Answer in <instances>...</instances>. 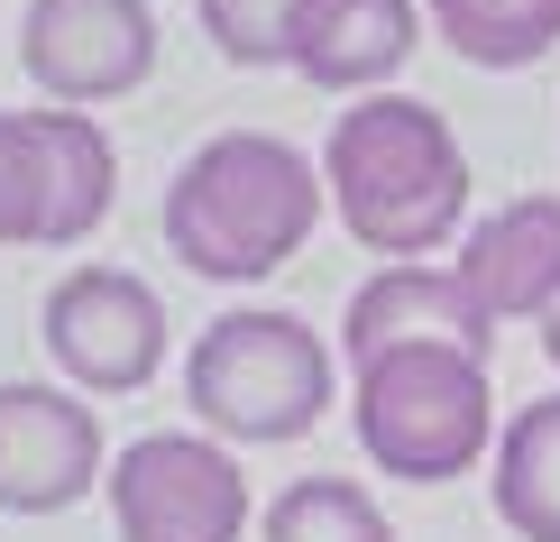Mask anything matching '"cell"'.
Wrapping results in <instances>:
<instances>
[{
	"instance_id": "cell-1",
	"label": "cell",
	"mask_w": 560,
	"mask_h": 542,
	"mask_svg": "<svg viewBox=\"0 0 560 542\" xmlns=\"http://www.w3.org/2000/svg\"><path fill=\"white\" fill-rule=\"evenodd\" d=\"M322 184H331V211L359 249H377L386 267H413V257L469 240V157H459L451 120L413 92H368L349 102L331 138H322Z\"/></svg>"
},
{
	"instance_id": "cell-2",
	"label": "cell",
	"mask_w": 560,
	"mask_h": 542,
	"mask_svg": "<svg viewBox=\"0 0 560 542\" xmlns=\"http://www.w3.org/2000/svg\"><path fill=\"white\" fill-rule=\"evenodd\" d=\"M331 184L276 129H221L166 184V249L212 286H258L313 240Z\"/></svg>"
},
{
	"instance_id": "cell-3",
	"label": "cell",
	"mask_w": 560,
	"mask_h": 542,
	"mask_svg": "<svg viewBox=\"0 0 560 542\" xmlns=\"http://www.w3.org/2000/svg\"><path fill=\"white\" fill-rule=\"evenodd\" d=\"M331 349L303 313H276V303H248V313L202 322L194 349H184V405L212 441H240V451H267V441H303L322 414H331Z\"/></svg>"
},
{
	"instance_id": "cell-4",
	"label": "cell",
	"mask_w": 560,
	"mask_h": 542,
	"mask_svg": "<svg viewBox=\"0 0 560 542\" xmlns=\"http://www.w3.org/2000/svg\"><path fill=\"white\" fill-rule=\"evenodd\" d=\"M349 423L386 478L441 487L497 451V387L478 349H386L349 368Z\"/></svg>"
},
{
	"instance_id": "cell-5",
	"label": "cell",
	"mask_w": 560,
	"mask_h": 542,
	"mask_svg": "<svg viewBox=\"0 0 560 542\" xmlns=\"http://www.w3.org/2000/svg\"><path fill=\"white\" fill-rule=\"evenodd\" d=\"M110 524L120 542H240L248 533V478L240 451L212 433H148L110 460Z\"/></svg>"
},
{
	"instance_id": "cell-6",
	"label": "cell",
	"mask_w": 560,
	"mask_h": 542,
	"mask_svg": "<svg viewBox=\"0 0 560 542\" xmlns=\"http://www.w3.org/2000/svg\"><path fill=\"white\" fill-rule=\"evenodd\" d=\"M46 359L65 368L74 395H138L166 368V303L129 267H74L46 286Z\"/></svg>"
},
{
	"instance_id": "cell-7",
	"label": "cell",
	"mask_w": 560,
	"mask_h": 542,
	"mask_svg": "<svg viewBox=\"0 0 560 542\" xmlns=\"http://www.w3.org/2000/svg\"><path fill=\"white\" fill-rule=\"evenodd\" d=\"M19 65L56 111L129 102L156 74V10L148 0H37L19 19Z\"/></svg>"
},
{
	"instance_id": "cell-8",
	"label": "cell",
	"mask_w": 560,
	"mask_h": 542,
	"mask_svg": "<svg viewBox=\"0 0 560 542\" xmlns=\"http://www.w3.org/2000/svg\"><path fill=\"white\" fill-rule=\"evenodd\" d=\"M92 478H110L102 414L74 387H0V515H65L92 497Z\"/></svg>"
},
{
	"instance_id": "cell-9",
	"label": "cell",
	"mask_w": 560,
	"mask_h": 542,
	"mask_svg": "<svg viewBox=\"0 0 560 542\" xmlns=\"http://www.w3.org/2000/svg\"><path fill=\"white\" fill-rule=\"evenodd\" d=\"M487 341H497V313L469 295L459 267H432V257L377 267L349 295V322H340V359L349 368L386 359V349H478L487 359Z\"/></svg>"
},
{
	"instance_id": "cell-10",
	"label": "cell",
	"mask_w": 560,
	"mask_h": 542,
	"mask_svg": "<svg viewBox=\"0 0 560 542\" xmlns=\"http://www.w3.org/2000/svg\"><path fill=\"white\" fill-rule=\"evenodd\" d=\"M459 276H469V295L505 322H542L560 303V194H515L497 203L487 221H469V240L451 257Z\"/></svg>"
},
{
	"instance_id": "cell-11",
	"label": "cell",
	"mask_w": 560,
	"mask_h": 542,
	"mask_svg": "<svg viewBox=\"0 0 560 542\" xmlns=\"http://www.w3.org/2000/svg\"><path fill=\"white\" fill-rule=\"evenodd\" d=\"M423 46V10L413 0H303L294 19V74L313 92H386Z\"/></svg>"
},
{
	"instance_id": "cell-12",
	"label": "cell",
	"mask_w": 560,
	"mask_h": 542,
	"mask_svg": "<svg viewBox=\"0 0 560 542\" xmlns=\"http://www.w3.org/2000/svg\"><path fill=\"white\" fill-rule=\"evenodd\" d=\"M37 148H46V184H56V211H46V249H83L92 230L120 203V148L92 111H28Z\"/></svg>"
},
{
	"instance_id": "cell-13",
	"label": "cell",
	"mask_w": 560,
	"mask_h": 542,
	"mask_svg": "<svg viewBox=\"0 0 560 542\" xmlns=\"http://www.w3.org/2000/svg\"><path fill=\"white\" fill-rule=\"evenodd\" d=\"M497 524L515 542H560V395H533L497 433Z\"/></svg>"
},
{
	"instance_id": "cell-14",
	"label": "cell",
	"mask_w": 560,
	"mask_h": 542,
	"mask_svg": "<svg viewBox=\"0 0 560 542\" xmlns=\"http://www.w3.org/2000/svg\"><path fill=\"white\" fill-rule=\"evenodd\" d=\"M432 28L451 37L459 65L515 74V65L560 46V0H432Z\"/></svg>"
},
{
	"instance_id": "cell-15",
	"label": "cell",
	"mask_w": 560,
	"mask_h": 542,
	"mask_svg": "<svg viewBox=\"0 0 560 542\" xmlns=\"http://www.w3.org/2000/svg\"><path fill=\"white\" fill-rule=\"evenodd\" d=\"M267 542H395V524L359 478H294L267 506Z\"/></svg>"
},
{
	"instance_id": "cell-16",
	"label": "cell",
	"mask_w": 560,
	"mask_h": 542,
	"mask_svg": "<svg viewBox=\"0 0 560 542\" xmlns=\"http://www.w3.org/2000/svg\"><path fill=\"white\" fill-rule=\"evenodd\" d=\"M46 211H56V184H46L37 120L0 111V249H46Z\"/></svg>"
},
{
	"instance_id": "cell-17",
	"label": "cell",
	"mask_w": 560,
	"mask_h": 542,
	"mask_svg": "<svg viewBox=\"0 0 560 542\" xmlns=\"http://www.w3.org/2000/svg\"><path fill=\"white\" fill-rule=\"evenodd\" d=\"M194 10H202V37L221 46V65H240V74L294 65V19H303V0H194Z\"/></svg>"
},
{
	"instance_id": "cell-18",
	"label": "cell",
	"mask_w": 560,
	"mask_h": 542,
	"mask_svg": "<svg viewBox=\"0 0 560 542\" xmlns=\"http://www.w3.org/2000/svg\"><path fill=\"white\" fill-rule=\"evenodd\" d=\"M533 332H542V349H551V368H560V303H551L542 322H533Z\"/></svg>"
}]
</instances>
